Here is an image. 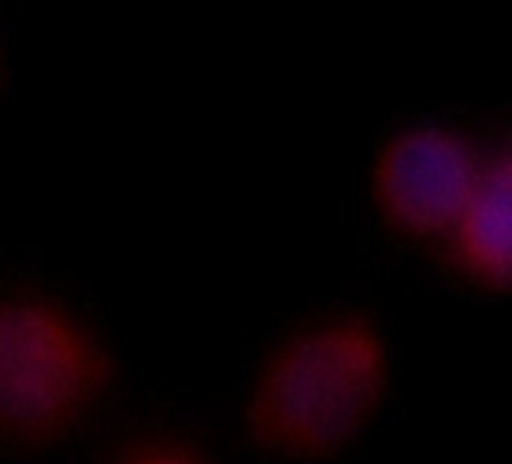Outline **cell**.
<instances>
[{
  "mask_svg": "<svg viewBox=\"0 0 512 464\" xmlns=\"http://www.w3.org/2000/svg\"><path fill=\"white\" fill-rule=\"evenodd\" d=\"M456 258L462 270L504 288L510 279V156L501 153L480 171L477 189L456 222Z\"/></svg>",
  "mask_w": 512,
  "mask_h": 464,
  "instance_id": "4",
  "label": "cell"
},
{
  "mask_svg": "<svg viewBox=\"0 0 512 464\" xmlns=\"http://www.w3.org/2000/svg\"><path fill=\"white\" fill-rule=\"evenodd\" d=\"M480 165L468 141L438 126L396 135L375 168V198L402 234L426 237L453 228L471 201Z\"/></svg>",
  "mask_w": 512,
  "mask_h": 464,
  "instance_id": "3",
  "label": "cell"
},
{
  "mask_svg": "<svg viewBox=\"0 0 512 464\" xmlns=\"http://www.w3.org/2000/svg\"><path fill=\"white\" fill-rule=\"evenodd\" d=\"M114 464H210L204 456H198L195 450L183 447V444H171V441H150V444H138L132 450H126Z\"/></svg>",
  "mask_w": 512,
  "mask_h": 464,
  "instance_id": "5",
  "label": "cell"
},
{
  "mask_svg": "<svg viewBox=\"0 0 512 464\" xmlns=\"http://www.w3.org/2000/svg\"><path fill=\"white\" fill-rule=\"evenodd\" d=\"M390 384L384 336L363 318H333L285 339L249 396V432L279 459H327L360 438Z\"/></svg>",
  "mask_w": 512,
  "mask_h": 464,
  "instance_id": "1",
  "label": "cell"
},
{
  "mask_svg": "<svg viewBox=\"0 0 512 464\" xmlns=\"http://www.w3.org/2000/svg\"><path fill=\"white\" fill-rule=\"evenodd\" d=\"M111 384L99 339L69 312L0 300V444L42 450L72 435Z\"/></svg>",
  "mask_w": 512,
  "mask_h": 464,
  "instance_id": "2",
  "label": "cell"
}]
</instances>
